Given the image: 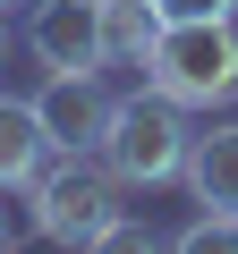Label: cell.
<instances>
[{
    "label": "cell",
    "instance_id": "6da1fadb",
    "mask_svg": "<svg viewBox=\"0 0 238 254\" xmlns=\"http://www.w3.org/2000/svg\"><path fill=\"white\" fill-rule=\"evenodd\" d=\"M145 85L170 93L179 110H213V102H238V9H213V17H170L145 51Z\"/></svg>",
    "mask_w": 238,
    "mask_h": 254
},
{
    "label": "cell",
    "instance_id": "7a4b0ae2",
    "mask_svg": "<svg viewBox=\"0 0 238 254\" xmlns=\"http://www.w3.org/2000/svg\"><path fill=\"white\" fill-rule=\"evenodd\" d=\"M187 136H196L187 110L145 85V93H119V102H111V127H102L94 153L111 161L119 187H170V178L187 170Z\"/></svg>",
    "mask_w": 238,
    "mask_h": 254
},
{
    "label": "cell",
    "instance_id": "3957f363",
    "mask_svg": "<svg viewBox=\"0 0 238 254\" xmlns=\"http://www.w3.org/2000/svg\"><path fill=\"white\" fill-rule=\"evenodd\" d=\"M26 195H34V229H43L51 246H102L111 220L128 212V187L111 178L102 153H60V161H43Z\"/></svg>",
    "mask_w": 238,
    "mask_h": 254
},
{
    "label": "cell",
    "instance_id": "277c9868",
    "mask_svg": "<svg viewBox=\"0 0 238 254\" xmlns=\"http://www.w3.org/2000/svg\"><path fill=\"white\" fill-rule=\"evenodd\" d=\"M111 102H119V93L102 85V68H51L43 93H34L51 153H94V144H102V127H111Z\"/></svg>",
    "mask_w": 238,
    "mask_h": 254
},
{
    "label": "cell",
    "instance_id": "5b68a950",
    "mask_svg": "<svg viewBox=\"0 0 238 254\" xmlns=\"http://www.w3.org/2000/svg\"><path fill=\"white\" fill-rule=\"evenodd\" d=\"M26 51L34 68H111L102 51V0H34V17H26Z\"/></svg>",
    "mask_w": 238,
    "mask_h": 254
},
{
    "label": "cell",
    "instance_id": "8992f818",
    "mask_svg": "<svg viewBox=\"0 0 238 254\" xmlns=\"http://www.w3.org/2000/svg\"><path fill=\"white\" fill-rule=\"evenodd\" d=\"M187 195L204 212H238V119H213L204 136H187Z\"/></svg>",
    "mask_w": 238,
    "mask_h": 254
},
{
    "label": "cell",
    "instance_id": "52a82bcc",
    "mask_svg": "<svg viewBox=\"0 0 238 254\" xmlns=\"http://www.w3.org/2000/svg\"><path fill=\"white\" fill-rule=\"evenodd\" d=\"M51 161V136H43V110L0 93V195L9 187H34V170Z\"/></svg>",
    "mask_w": 238,
    "mask_h": 254
},
{
    "label": "cell",
    "instance_id": "ba28073f",
    "mask_svg": "<svg viewBox=\"0 0 238 254\" xmlns=\"http://www.w3.org/2000/svg\"><path fill=\"white\" fill-rule=\"evenodd\" d=\"M153 34H162L153 0H102V51H111V68H145Z\"/></svg>",
    "mask_w": 238,
    "mask_h": 254
},
{
    "label": "cell",
    "instance_id": "9c48e42d",
    "mask_svg": "<svg viewBox=\"0 0 238 254\" xmlns=\"http://www.w3.org/2000/svg\"><path fill=\"white\" fill-rule=\"evenodd\" d=\"M170 246H187V254H204V246H238V212H196Z\"/></svg>",
    "mask_w": 238,
    "mask_h": 254
},
{
    "label": "cell",
    "instance_id": "30bf717a",
    "mask_svg": "<svg viewBox=\"0 0 238 254\" xmlns=\"http://www.w3.org/2000/svg\"><path fill=\"white\" fill-rule=\"evenodd\" d=\"M153 9H162V26H170V17H213V9H230V0H153Z\"/></svg>",
    "mask_w": 238,
    "mask_h": 254
},
{
    "label": "cell",
    "instance_id": "8fae6325",
    "mask_svg": "<svg viewBox=\"0 0 238 254\" xmlns=\"http://www.w3.org/2000/svg\"><path fill=\"white\" fill-rule=\"evenodd\" d=\"M0 246H9V212H0Z\"/></svg>",
    "mask_w": 238,
    "mask_h": 254
},
{
    "label": "cell",
    "instance_id": "7c38bea8",
    "mask_svg": "<svg viewBox=\"0 0 238 254\" xmlns=\"http://www.w3.org/2000/svg\"><path fill=\"white\" fill-rule=\"evenodd\" d=\"M0 9H9V0H0Z\"/></svg>",
    "mask_w": 238,
    "mask_h": 254
},
{
    "label": "cell",
    "instance_id": "4fadbf2b",
    "mask_svg": "<svg viewBox=\"0 0 238 254\" xmlns=\"http://www.w3.org/2000/svg\"><path fill=\"white\" fill-rule=\"evenodd\" d=\"M230 9H238V0H230Z\"/></svg>",
    "mask_w": 238,
    "mask_h": 254
}]
</instances>
